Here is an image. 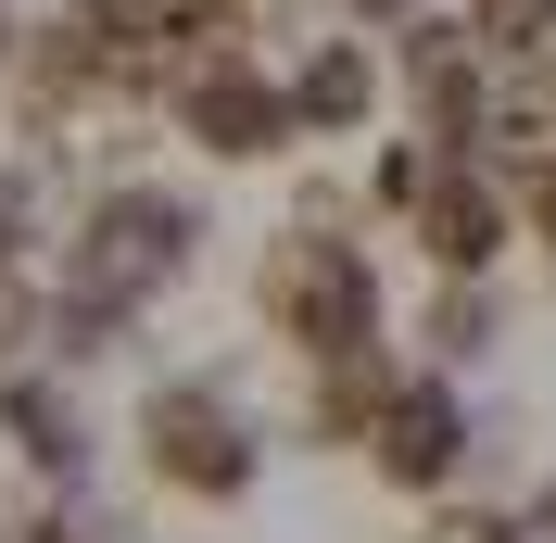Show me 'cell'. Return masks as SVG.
I'll use <instances>...</instances> for the list:
<instances>
[{"label":"cell","mask_w":556,"mask_h":543,"mask_svg":"<svg viewBox=\"0 0 556 543\" xmlns=\"http://www.w3.org/2000/svg\"><path fill=\"white\" fill-rule=\"evenodd\" d=\"M203 253V215L177 203V190H102L89 228H76V266H64V354H102V329H127L165 278H190Z\"/></svg>","instance_id":"6da1fadb"},{"label":"cell","mask_w":556,"mask_h":543,"mask_svg":"<svg viewBox=\"0 0 556 543\" xmlns=\"http://www.w3.org/2000/svg\"><path fill=\"white\" fill-rule=\"evenodd\" d=\"M266 304H278V329L304 341V354H354V341L380 329V266L354 253V240H329V228H278V266H266Z\"/></svg>","instance_id":"7a4b0ae2"},{"label":"cell","mask_w":556,"mask_h":543,"mask_svg":"<svg viewBox=\"0 0 556 543\" xmlns=\"http://www.w3.org/2000/svg\"><path fill=\"white\" fill-rule=\"evenodd\" d=\"M139 442H152V468H165L177 493H241L253 480V430H241V405H228L215 379H165L152 417H139Z\"/></svg>","instance_id":"3957f363"},{"label":"cell","mask_w":556,"mask_h":543,"mask_svg":"<svg viewBox=\"0 0 556 543\" xmlns=\"http://www.w3.org/2000/svg\"><path fill=\"white\" fill-rule=\"evenodd\" d=\"M177 114H190L203 152H278V139H291V89H266V76H241V64H203L177 89Z\"/></svg>","instance_id":"277c9868"},{"label":"cell","mask_w":556,"mask_h":543,"mask_svg":"<svg viewBox=\"0 0 556 543\" xmlns=\"http://www.w3.org/2000/svg\"><path fill=\"white\" fill-rule=\"evenodd\" d=\"M455 455H468V405H455L443 379H405V392L380 405V468L405 480V493H430Z\"/></svg>","instance_id":"5b68a950"},{"label":"cell","mask_w":556,"mask_h":543,"mask_svg":"<svg viewBox=\"0 0 556 543\" xmlns=\"http://www.w3.org/2000/svg\"><path fill=\"white\" fill-rule=\"evenodd\" d=\"M417 240H430L455 278H481L493 253H506V190H481V177H430V203H417Z\"/></svg>","instance_id":"8992f818"},{"label":"cell","mask_w":556,"mask_h":543,"mask_svg":"<svg viewBox=\"0 0 556 543\" xmlns=\"http://www.w3.org/2000/svg\"><path fill=\"white\" fill-rule=\"evenodd\" d=\"M367 89H380V76H367V51H316V64L291 76V139H304V127H354V114H367Z\"/></svg>","instance_id":"52a82bcc"},{"label":"cell","mask_w":556,"mask_h":543,"mask_svg":"<svg viewBox=\"0 0 556 543\" xmlns=\"http://www.w3.org/2000/svg\"><path fill=\"white\" fill-rule=\"evenodd\" d=\"M0 405H13V430H26V455H38L51 480H76V468H89V442H76V417H64V392H51V379H13Z\"/></svg>","instance_id":"ba28073f"},{"label":"cell","mask_w":556,"mask_h":543,"mask_svg":"<svg viewBox=\"0 0 556 543\" xmlns=\"http://www.w3.org/2000/svg\"><path fill=\"white\" fill-rule=\"evenodd\" d=\"M468 26H481V64H493V51H544L556 0H468Z\"/></svg>","instance_id":"9c48e42d"},{"label":"cell","mask_w":556,"mask_h":543,"mask_svg":"<svg viewBox=\"0 0 556 543\" xmlns=\"http://www.w3.org/2000/svg\"><path fill=\"white\" fill-rule=\"evenodd\" d=\"M430 329H443V354H481V329H493V304H481V291H455V304L430 316Z\"/></svg>","instance_id":"30bf717a"},{"label":"cell","mask_w":556,"mask_h":543,"mask_svg":"<svg viewBox=\"0 0 556 543\" xmlns=\"http://www.w3.org/2000/svg\"><path fill=\"white\" fill-rule=\"evenodd\" d=\"M531 543H556V480H544V506H531Z\"/></svg>","instance_id":"8fae6325"},{"label":"cell","mask_w":556,"mask_h":543,"mask_svg":"<svg viewBox=\"0 0 556 543\" xmlns=\"http://www.w3.org/2000/svg\"><path fill=\"white\" fill-rule=\"evenodd\" d=\"M354 13H405V0H354Z\"/></svg>","instance_id":"7c38bea8"},{"label":"cell","mask_w":556,"mask_h":543,"mask_svg":"<svg viewBox=\"0 0 556 543\" xmlns=\"http://www.w3.org/2000/svg\"><path fill=\"white\" fill-rule=\"evenodd\" d=\"M0 51H13V38H0Z\"/></svg>","instance_id":"4fadbf2b"}]
</instances>
